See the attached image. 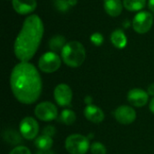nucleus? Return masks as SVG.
<instances>
[{"label": "nucleus", "instance_id": "1", "mask_svg": "<svg viewBox=\"0 0 154 154\" xmlns=\"http://www.w3.org/2000/svg\"><path fill=\"white\" fill-rule=\"evenodd\" d=\"M10 87L13 95L20 103L32 105L39 99L42 94V78L33 64L19 62L12 69Z\"/></svg>", "mask_w": 154, "mask_h": 154}, {"label": "nucleus", "instance_id": "2", "mask_svg": "<svg viewBox=\"0 0 154 154\" xmlns=\"http://www.w3.org/2000/svg\"><path fill=\"white\" fill-rule=\"evenodd\" d=\"M44 32L42 19L37 14H30L23 23L14 43V52L20 62H29L38 51Z\"/></svg>", "mask_w": 154, "mask_h": 154}, {"label": "nucleus", "instance_id": "3", "mask_svg": "<svg viewBox=\"0 0 154 154\" xmlns=\"http://www.w3.org/2000/svg\"><path fill=\"white\" fill-rule=\"evenodd\" d=\"M60 53L62 61L70 68L80 67L87 56L84 45L78 41L67 42Z\"/></svg>", "mask_w": 154, "mask_h": 154}, {"label": "nucleus", "instance_id": "4", "mask_svg": "<svg viewBox=\"0 0 154 154\" xmlns=\"http://www.w3.org/2000/svg\"><path fill=\"white\" fill-rule=\"evenodd\" d=\"M88 140V137L82 134H70L65 141V148L70 154H86L90 149Z\"/></svg>", "mask_w": 154, "mask_h": 154}, {"label": "nucleus", "instance_id": "5", "mask_svg": "<svg viewBox=\"0 0 154 154\" xmlns=\"http://www.w3.org/2000/svg\"><path fill=\"white\" fill-rule=\"evenodd\" d=\"M62 59L54 51H47L42 54L38 61L39 69L44 73H53L61 66Z\"/></svg>", "mask_w": 154, "mask_h": 154}, {"label": "nucleus", "instance_id": "6", "mask_svg": "<svg viewBox=\"0 0 154 154\" xmlns=\"http://www.w3.org/2000/svg\"><path fill=\"white\" fill-rule=\"evenodd\" d=\"M132 24L135 32L139 34H144L152 27L153 15L148 11H141L134 15Z\"/></svg>", "mask_w": 154, "mask_h": 154}, {"label": "nucleus", "instance_id": "7", "mask_svg": "<svg viewBox=\"0 0 154 154\" xmlns=\"http://www.w3.org/2000/svg\"><path fill=\"white\" fill-rule=\"evenodd\" d=\"M35 116L43 122H51L57 118L58 109L57 106L49 101H44L36 106L34 108Z\"/></svg>", "mask_w": 154, "mask_h": 154}, {"label": "nucleus", "instance_id": "8", "mask_svg": "<svg viewBox=\"0 0 154 154\" xmlns=\"http://www.w3.org/2000/svg\"><path fill=\"white\" fill-rule=\"evenodd\" d=\"M20 134L26 140L36 139L39 133V124L32 116H26L22 119L19 125Z\"/></svg>", "mask_w": 154, "mask_h": 154}, {"label": "nucleus", "instance_id": "9", "mask_svg": "<svg viewBox=\"0 0 154 154\" xmlns=\"http://www.w3.org/2000/svg\"><path fill=\"white\" fill-rule=\"evenodd\" d=\"M53 96L56 103L60 106H68L72 101L73 93L69 85L61 83L55 87Z\"/></svg>", "mask_w": 154, "mask_h": 154}, {"label": "nucleus", "instance_id": "10", "mask_svg": "<svg viewBox=\"0 0 154 154\" xmlns=\"http://www.w3.org/2000/svg\"><path fill=\"white\" fill-rule=\"evenodd\" d=\"M114 116L116 120L124 125H130L134 123L136 119V112L135 110L130 106H118L115 112Z\"/></svg>", "mask_w": 154, "mask_h": 154}, {"label": "nucleus", "instance_id": "11", "mask_svg": "<svg viewBox=\"0 0 154 154\" xmlns=\"http://www.w3.org/2000/svg\"><path fill=\"white\" fill-rule=\"evenodd\" d=\"M128 102L136 107L144 106L149 101V94L142 88H133L127 93Z\"/></svg>", "mask_w": 154, "mask_h": 154}, {"label": "nucleus", "instance_id": "12", "mask_svg": "<svg viewBox=\"0 0 154 154\" xmlns=\"http://www.w3.org/2000/svg\"><path fill=\"white\" fill-rule=\"evenodd\" d=\"M14 10L22 15L32 14L37 7L36 0H12Z\"/></svg>", "mask_w": 154, "mask_h": 154}, {"label": "nucleus", "instance_id": "13", "mask_svg": "<svg viewBox=\"0 0 154 154\" xmlns=\"http://www.w3.org/2000/svg\"><path fill=\"white\" fill-rule=\"evenodd\" d=\"M84 116L87 118V120L94 124H99L103 122L105 119V114L103 110L93 104L86 106V107L84 108Z\"/></svg>", "mask_w": 154, "mask_h": 154}, {"label": "nucleus", "instance_id": "14", "mask_svg": "<svg viewBox=\"0 0 154 154\" xmlns=\"http://www.w3.org/2000/svg\"><path fill=\"white\" fill-rule=\"evenodd\" d=\"M124 4L121 0H104V8L106 14L112 17H117L122 14Z\"/></svg>", "mask_w": 154, "mask_h": 154}, {"label": "nucleus", "instance_id": "15", "mask_svg": "<svg viewBox=\"0 0 154 154\" xmlns=\"http://www.w3.org/2000/svg\"><path fill=\"white\" fill-rule=\"evenodd\" d=\"M110 41L116 49H124L127 44V37L125 32L121 29H116L112 32Z\"/></svg>", "mask_w": 154, "mask_h": 154}, {"label": "nucleus", "instance_id": "16", "mask_svg": "<svg viewBox=\"0 0 154 154\" xmlns=\"http://www.w3.org/2000/svg\"><path fill=\"white\" fill-rule=\"evenodd\" d=\"M66 39L60 34L52 36L50 41H49V48L51 49V51L57 52V51H61L64 46L66 45Z\"/></svg>", "mask_w": 154, "mask_h": 154}, {"label": "nucleus", "instance_id": "17", "mask_svg": "<svg viewBox=\"0 0 154 154\" xmlns=\"http://www.w3.org/2000/svg\"><path fill=\"white\" fill-rule=\"evenodd\" d=\"M34 145L38 150H51L53 145V140L47 135H41L34 140Z\"/></svg>", "mask_w": 154, "mask_h": 154}, {"label": "nucleus", "instance_id": "18", "mask_svg": "<svg viewBox=\"0 0 154 154\" xmlns=\"http://www.w3.org/2000/svg\"><path fill=\"white\" fill-rule=\"evenodd\" d=\"M123 4L126 10L130 12H137L145 6L146 0H123Z\"/></svg>", "mask_w": 154, "mask_h": 154}, {"label": "nucleus", "instance_id": "19", "mask_svg": "<svg viewBox=\"0 0 154 154\" xmlns=\"http://www.w3.org/2000/svg\"><path fill=\"white\" fill-rule=\"evenodd\" d=\"M3 139L10 144H18L22 142L20 134L12 129H7L3 133Z\"/></svg>", "mask_w": 154, "mask_h": 154}, {"label": "nucleus", "instance_id": "20", "mask_svg": "<svg viewBox=\"0 0 154 154\" xmlns=\"http://www.w3.org/2000/svg\"><path fill=\"white\" fill-rule=\"evenodd\" d=\"M77 119V116L74 111L70 109H64L61 111L60 116V121L66 125H71L75 123Z\"/></svg>", "mask_w": 154, "mask_h": 154}, {"label": "nucleus", "instance_id": "21", "mask_svg": "<svg viewBox=\"0 0 154 154\" xmlns=\"http://www.w3.org/2000/svg\"><path fill=\"white\" fill-rule=\"evenodd\" d=\"M90 152L92 154H106V148L103 143L96 142L90 145Z\"/></svg>", "mask_w": 154, "mask_h": 154}, {"label": "nucleus", "instance_id": "22", "mask_svg": "<svg viewBox=\"0 0 154 154\" xmlns=\"http://www.w3.org/2000/svg\"><path fill=\"white\" fill-rule=\"evenodd\" d=\"M104 36L100 32H94L90 35V42L96 46H101L104 43Z\"/></svg>", "mask_w": 154, "mask_h": 154}, {"label": "nucleus", "instance_id": "23", "mask_svg": "<svg viewBox=\"0 0 154 154\" xmlns=\"http://www.w3.org/2000/svg\"><path fill=\"white\" fill-rule=\"evenodd\" d=\"M55 6L58 10L66 12L70 5L69 4V0H55Z\"/></svg>", "mask_w": 154, "mask_h": 154}, {"label": "nucleus", "instance_id": "24", "mask_svg": "<svg viewBox=\"0 0 154 154\" xmlns=\"http://www.w3.org/2000/svg\"><path fill=\"white\" fill-rule=\"evenodd\" d=\"M9 154H32V152L29 150V148L23 146V145H19L12 149V151L9 152Z\"/></svg>", "mask_w": 154, "mask_h": 154}, {"label": "nucleus", "instance_id": "25", "mask_svg": "<svg viewBox=\"0 0 154 154\" xmlns=\"http://www.w3.org/2000/svg\"><path fill=\"white\" fill-rule=\"evenodd\" d=\"M56 134V128L53 125H47L42 129V134L50 136L52 138L53 135H55Z\"/></svg>", "mask_w": 154, "mask_h": 154}, {"label": "nucleus", "instance_id": "26", "mask_svg": "<svg viewBox=\"0 0 154 154\" xmlns=\"http://www.w3.org/2000/svg\"><path fill=\"white\" fill-rule=\"evenodd\" d=\"M147 92H148L149 96L154 97V83H152V84L149 85V87L147 88Z\"/></svg>", "mask_w": 154, "mask_h": 154}, {"label": "nucleus", "instance_id": "27", "mask_svg": "<svg viewBox=\"0 0 154 154\" xmlns=\"http://www.w3.org/2000/svg\"><path fill=\"white\" fill-rule=\"evenodd\" d=\"M35 154H54V152L51 150H38Z\"/></svg>", "mask_w": 154, "mask_h": 154}, {"label": "nucleus", "instance_id": "28", "mask_svg": "<svg viewBox=\"0 0 154 154\" xmlns=\"http://www.w3.org/2000/svg\"><path fill=\"white\" fill-rule=\"evenodd\" d=\"M92 102H93V98L90 97V96H86L85 98H84V103L88 106V105H92Z\"/></svg>", "mask_w": 154, "mask_h": 154}, {"label": "nucleus", "instance_id": "29", "mask_svg": "<svg viewBox=\"0 0 154 154\" xmlns=\"http://www.w3.org/2000/svg\"><path fill=\"white\" fill-rule=\"evenodd\" d=\"M148 7H149L150 11L154 13V0H149L148 1Z\"/></svg>", "mask_w": 154, "mask_h": 154}, {"label": "nucleus", "instance_id": "30", "mask_svg": "<svg viewBox=\"0 0 154 154\" xmlns=\"http://www.w3.org/2000/svg\"><path fill=\"white\" fill-rule=\"evenodd\" d=\"M149 108L151 110V112L154 114V97L152 98V100L150 101V104H149Z\"/></svg>", "mask_w": 154, "mask_h": 154}, {"label": "nucleus", "instance_id": "31", "mask_svg": "<svg viewBox=\"0 0 154 154\" xmlns=\"http://www.w3.org/2000/svg\"><path fill=\"white\" fill-rule=\"evenodd\" d=\"M77 3H78V0H69V5H70V6H74V5H77Z\"/></svg>", "mask_w": 154, "mask_h": 154}]
</instances>
